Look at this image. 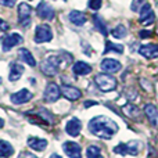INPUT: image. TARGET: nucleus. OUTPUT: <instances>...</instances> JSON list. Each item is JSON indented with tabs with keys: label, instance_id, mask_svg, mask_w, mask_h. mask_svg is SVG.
<instances>
[{
	"label": "nucleus",
	"instance_id": "obj_36",
	"mask_svg": "<svg viewBox=\"0 0 158 158\" xmlns=\"http://www.w3.org/2000/svg\"><path fill=\"white\" fill-rule=\"evenodd\" d=\"M50 158H63V157L58 156V154H52V156H50Z\"/></svg>",
	"mask_w": 158,
	"mask_h": 158
},
{
	"label": "nucleus",
	"instance_id": "obj_32",
	"mask_svg": "<svg viewBox=\"0 0 158 158\" xmlns=\"http://www.w3.org/2000/svg\"><path fill=\"white\" fill-rule=\"evenodd\" d=\"M151 35H153V32H151V31H140V32H139V36L142 39H147V38H150Z\"/></svg>",
	"mask_w": 158,
	"mask_h": 158
},
{
	"label": "nucleus",
	"instance_id": "obj_1",
	"mask_svg": "<svg viewBox=\"0 0 158 158\" xmlns=\"http://www.w3.org/2000/svg\"><path fill=\"white\" fill-rule=\"evenodd\" d=\"M89 131L90 133H93L100 139L110 140L112 139L114 135H117V132L119 131V126L111 118L98 115V117H94L89 121Z\"/></svg>",
	"mask_w": 158,
	"mask_h": 158
},
{
	"label": "nucleus",
	"instance_id": "obj_29",
	"mask_svg": "<svg viewBox=\"0 0 158 158\" xmlns=\"http://www.w3.org/2000/svg\"><path fill=\"white\" fill-rule=\"evenodd\" d=\"M144 0H133L132 2V4H131V8H132V11H136V13H139L140 10H142V7H143V4H144Z\"/></svg>",
	"mask_w": 158,
	"mask_h": 158
},
{
	"label": "nucleus",
	"instance_id": "obj_11",
	"mask_svg": "<svg viewBox=\"0 0 158 158\" xmlns=\"http://www.w3.org/2000/svg\"><path fill=\"white\" fill-rule=\"evenodd\" d=\"M139 54L143 56L144 58H157L158 57V44L150 43V44H143L139 47Z\"/></svg>",
	"mask_w": 158,
	"mask_h": 158
},
{
	"label": "nucleus",
	"instance_id": "obj_8",
	"mask_svg": "<svg viewBox=\"0 0 158 158\" xmlns=\"http://www.w3.org/2000/svg\"><path fill=\"white\" fill-rule=\"evenodd\" d=\"M19 43H22V36L19 33H11V35L2 38V46L4 52H8L10 49H13L14 46H17Z\"/></svg>",
	"mask_w": 158,
	"mask_h": 158
},
{
	"label": "nucleus",
	"instance_id": "obj_26",
	"mask_svg": "<svg viewBox=\"0 0 158 158\" xmlns=\"http://www.w3.org/2000/svg\"><path fill=\"white\" fill-rule=\"evenodd\" d=\"M110 52H114V53H118V54H122V53H123V46H122V44L112 43V42H107L104 53H110Z\"/></svg>",
	"mask_w": 158,
	"mask_h": 158
},
{
	"label": "nucleus",
	"instance_id": "obj_33",
	"mask_svg": "<svg viewBox=\"0 0 158 158\" xmlns=\"http://www.w3.org/2000/svg\"><path fill=\"white\" fill-rule=\"evenodd\" d=\"M18 158H38V157L33 156L32 153H28V151H27V153H21V154H19Z\"/></svg>",
	"mask_w": 158,
	"mask_h": 158
},
{
	"label": "nucleus",
	"instance_id": "obj_6",
	"mask_svg": "<svg viewBox=\"0 0 158 158\" xmlns=\"http://www.w3.org/2000/svg\"><path fill=\"white\" fill-rule=\"evenodd\" d=\"M60 94H61V89L57 86L56 83H49L44 89V93H43V97H44V101L46 103H54L60 98Z\"/></svg>",
	"mask_w": 158,
	"mask_h": 158
},
{
	"label": "nucleus",
	"instance_id": "obj_10",
	"mask_svg": "<svg viewBox=\"0 0 158 158\" xmlns=\"http://www.w3.org/2000/svg\"><path fill=\"white\" fill-rule=\"evenodd\" d=\"M36 13H38V15L42 19H47V21H50V19L54 18V10H53L52 6H49L46 2L39 3L38 7H36Z\"/></svg>",
	"mask_w": 158,
	"mask_h": 158
},
{
	"label": "nucleus",
	"instance_id": "obj_14",
	"mask_svg": "<svg viewBox=\"0 0 158 158\" xmlns=\"http://www.w3.org/2000/svg\"><path fill=\"white\" fill-rule=\"evenodd\" d=\"M82 131V122L78 119V118H71V119L67 122L65 125V132L72 137H77L79 136Z\"/></svg>",
	"mask_w": 158,
	"mask_h": 158
},
{
	"label": "nucleus",
	"instance_id": "obj_38",
	"mask_svg": "<svg viewBox=\"0 0 158 158\" xmlns=\"http://www.w3.org/2000/svg\"><path fill=\"white\" fill-rule=\"evenodd\" d=\"M0 82H2V79H0Z\"/></svg>",
	"mask_w": 158,
	"mask_h": 158
},
{
	"label": "nucleus",
	"instance_id": "obj_25",
	"mask_svg": "<svg viewBox=\"0 0 158 158\" xmlns=\"http://www.w3.org/2000/svg\"><path fill=\"white\" fill-rule=\"evenodd\" d=\"M111 35L114 36L115 39H123L128 35V29H126L123 25H117V27L111 31Z\"/></svg>",
	"mask_w": 158,
	"mask_h": 158
},
{
	"label": "nucleus",
	"instance_id": "obj_35",
	"mask_svg": "<svg viewBox=\"0 0 158 158\" xmlns=\"http://www.w3.org/2000/svg\"><path fill=\"white\" fill-rule=\"evenodd\" d=\"M96 104H97V103H96V101H85V107H86V108H87V107L96 106Z\"/></svg>",
	"mask_w": 158,
	"mask_h": 158
},
{
	"label": "nucleus",
	"instance_id": "obj_31",
	"mask_svg": "<svg viewBox=\"0 0 158 158\" xmlns=\"http://www.w3.org/2000/svg\"><path fill=\"white\" fill-rule=\"evenodd\" d=\"M17 3V0H0V4L6 6V7H14Z\"/></svg>",
	"mask_w": 158,
	"mask_h": 158
},
{
	"label": "nucleus",
	"instance_id": "obj_21",
	"mask_svg": "<svg viewBox=\"0 0 158 158\" xmlns=\"http://www.w3.org/2000/svg\"><path fill=\"white\" fill-rule=\"evenodd\" d=\"M24 74V67L21 65V64H17L14 63L13 65H11V69H10V75H8V79H10L11 82H15L18 81L19 78H21V75Z\"/></svg>",
	"mask_w": 158,
	"mask_h": 158
},
{
	"label": "nucleus",
	"instance_id": "obj_2",
	"mask_svg": "<svg viewBox=\"0 0 158 158\" xmlns=\"http://www.w3.org/2000/svg\"><path fill=\"white\" fill-rule=\"evenodd\" d=\"M63 61L64 60L61 56H49V57L44 58L40 64L42 72H43L44 75H47V77H54V75H57Z\"/></svg>",
	"mask_w": 158,
	"mask_h": 158
},
{
	"label": "nucleus",
	"instance_id": "obj_15",
	"mask_svg": "<svg viewBox=\"0 0 158 158\" xmlns=\"http://www.w3.org/2000/svg\"><path fill=\"white\" fill-rule=\"evenodd\" d=\"M61 93L64 94V97L68 98L71 101H75V100H79L82 97V92L78 89V87H74V86H68V85H64L61 87Z\"/></svg>",
	"mask_w": 158,
	"mask_h": 158
},
{
	"label": "nucleus",
	"instance_id": "obj_18",
	"mask_svg": "<svg viewBox=\"0 0 158 158\" xmlns=\"http://www.w3.org/2000/svg\"><path fill=\"white\" fill-rule=\"evenodd\" d=\"M28 146L36 151H43L47 147V140L40 139V137H29L28 139Z\"/></svg>",
	"mask_w": 158,
	"mask_h": 158
},
{
	"label": "nucleus",
	"instance_id": "obj_7",
	"mask_svg": "<svg viewBox=\"0 0 158 158\" xmlns=\"http://www.w3.org/2000/svg\"><path fill=\"white\" fill-rule=\"evenodd\" d=\"M100 68L103 69L106 74H115V72H119L122 65L118 60L115 58H104L100 64Z\"/></svg>",
	"mask_w": 158,
	"mask_h": 158
},
{
	"label": "nucleus",
	"instance_id": "obj_12",
	"mask_svg": "<svg viewBox=\"0 0 158 158\" xmlns=\"http://www.w3.org/2000/svg\"><path fill=\"white\" fill-rule=\"evenodd\" d=\"M139 13H140V22H142V24L148 25L154 21V11H153V8H151L150 3L146 2Z\"/></svg>",
	"mask_w": 158,
	"mask_h": 158
},
{
	"label": "nucleus",
	"instance_id": "obj_27",
	"mask_svg": "<svg viewBox=\"0 0 158 158\" xmlns=\"http://www.w3.org/2000/svg\"><path fill=\"white\" fill-rule=\"evenodd\" d=\"M123 111H125V114L131 118H137L139 114H140V110L137 108L136 106H133V104H128V106H125L123 107Z\"/></svg>",
	"mask_w": 158,
	"mask_h": 158
},
{
	"label": "nucleus",
	"instance_id": "obj_19",
	"mask_svg": "<svg viewBox=\"0 0 158 158\" xmlns=\"http://www.w3.org/2000/svg\"><path fill=\"white\" fill-rule=\"evenodd\" d=\"M31 13H32V7L27 3H19L18 6V17L19 21L24 22L27 19H31Z\"/></svg>",
	"mask_w": 158,
	"mask_h": 158
},
{
	"label": "nucleus",
	"instance_id": "obj_16",
	"mask_svg": "<svg viewBox=\"0 0 158 158\" xmlns=\"http://www.w3.org/2000/svg\"><path fill=\"white\" fill-rule=\"evenodd\" d=\"M144 114L148 118L153 126H158V108L154 104H146L144 106Z\"/></svg>",
	"mask_w": 158,
	"mask_h": 158
},
{
	"label": "nucleus",
	"instance_id": "obj_30",
	"mask_svg": "<svg viewBox=\"0 0 158 158\" xmlns=\"http://www.w3.org/2000/svg\"><path fill=\"white\" fill-rule=\"evenodd\" d=\"M101 4H103L101 0H89V8H92V10H98V8H101Z\"/></svg>",
	"mask_w": 158,
	"mask_h": 158
},
{
	"label": "nucleus",
	"instance_id": "obj_22",
	"mask_svg": "<svg viewBox=\"0 0 158 158\" xmlns=\"http://www.w3.org/2000/svg\"><path fill=\"white\" fill-rule=\"evenodd\" d=\"M14 154V148L6 140H0V158H10Z\"/></svg>",
	"mask_w": 158,
	"mask_h": 158
},
{
	"label": "nucleus",
	"instance_id": "obj_34",
	"mask_svg": "<svg viewBox=\"0 0 158 158\" xmlns=\"http://www.w3.org/2000/svg\"><path fill=\"white\" fill-rule=\"evenodd\" d=\"M8 29V24L4 22L3 19H0V31H7Z\"/></svg>",
	"mask_w": 158,
	"mask_h": 158
},
{
	"label": "nucleus",
	"instance_id": "obj_37",
	"mask_svg": "<svg viewBox=\"0 0 158 158\" xmlns=\"http://www.w3.org/2000/svg\"><path fill=\"white\" fill-rule=\"evenodd\" d=\"M3 126H4V119H2V118H0V129H2Z\"/></svg>",
	"mask_w": 158,
	"mask_h": 158
},
{
	"label": "nucleus",
	"instance_id": "obj_28",
	"mask_svg": "<svg viewBox=\"0 0 158 158\" xmlns=\"http://www.w3.org/2000/svg\"><path fill=\"white\" fill-rule=\"evenodd\" d=\"M93 21H94V25L96 28H97L98 31H100L103 35H107V28H106V22L103 21V18H101L100 15H93Z\"/></svg>",
	"mask_w": 158,
	"mask_h": 158
},
{
	"label": "nucleus",
	"instance_id": "obj_20",
	"mask_svg": "<svg viewBox=\"0 0 158 158\" xmlns=\"http://www.w3.org/2000/svg\"><path fill=\"white\" fill-rule=\"evenodd\" d=\"M69 21L74 25H77V27H82V25L86 22V15H85L82 11L74 10L69 13Z\"/></svg>",
	"mask_w": 158,
	"mask_h": 158
},
{
	"label": "nucleus",
	"instance_id": "obj_4",
	"mask_svg": "<svg viewBox=\"0 0 158 158\" xmlns=\"http://www.w3.org/2000/svg\"><path fill=\"white\" fill-rule=\"evenodd\" d=\"M94 83L101 92H112L117 89V79L108 74H98L94 78Z\"/></svg>",
	"mask_w": 158,
	"mask_h": 158
},
{
	"label": "nucleus",
	"instance_id": "obj_13",
	"mask_svg": "<svg viewBox=\"0 0 158 158\" xmlns=\"http://www.w3.org/2000/svg\"><path fill=\"white\" fill-rule=\"evenodd\" d=\"M31 98H32V93L27 89H21L19 92L11 94L10 100L13 104H25V103H28Z\"/></svg>",
	"mask_w": 158,
	"mask_h": 158
},
{
	"label": "nucleus",
	"instance_id": "obj_17",
	"mask_svg": "<svg viewBox=\"0 0 158 158\" xmlns=\"http://www.w3.org/2000/svg\"><path fill=\"white\" fill-rule=\"evenodd\" d=\"M72 71L78 77H85V75H89L92 72V67L89 64L83 63V61H77L74 64V67H72Z\"/></svg>",
	"mask_w": 158,
	"mask_h": 158
},
{
	"label": "nucleus",
	"instance_id": "obj_24",
	"mask_svg": "<svg viewBox=\"0 0 158 158\" xmlns=\"http://www.w3.org/2000/svg\"><path fill=\"white\" fill-rule=\"evenodd\" d=\"M86 157L87 158H104V156L101 154L100 147H97V146H94V144H92V146H89V147H87Z\"/></svg>",
	"mask_w": 158,
	"mask_h": 158
},
{
	"label": "nucleus",
	"instance_id": "obj_5",
	"mask_svg": "<svg viewBox=\"0 0 158 158\" xmlns=\"http://www.w3.org/2000/svg\"><path fill=\"white\" fill-rule=\"evenodd\" d=\"M53 39V31L49 25L42 24L36 27L35 31V42L36 43H46Z\"/></svg>",
	"mask_w": 158,
	"mask_h": 158
},
{
	"label": "nucleus",
	"instance_id": "obj_23",
	"mask_svg": "<svg viewBox=\"0 0 158 158\" xmlns=\"http://www.w3.org/2000/svg\"><path fill=\"white\" fill-rule=\"evenodd\" d=\"M19 58H21L24 63H27L28 65H31V67H35L36 65V61H35V58H33V56L31 54V52L28 49H19Z\"/></svg>",
	"mask_w": 158,
	"mask_h": 158
},
{
	"label": "nucleus",
	"instance_id": "obj_9",
	"mask_svg": "<svg viewBox=\"0 0 158 158\" xmlns=\"http://www.w3.org/2000/svg\"><path fill=\"white\" fill-rule=\"evenodd\" d=\"M63 150L69 158H82V148L75 142H65L63 144Z\"/></svg>",
	"mask_w": 158,
	"mask_h": 158
},
{
	"label": "nucleus",
	"instance_id": "obj_3",
	"mask_svg": "<svg viewBox=\"0 0 158 158\" xmlns=\"http://www.w3.org/2000/svg\"><path fill=\"white\" fill-rule=\"evenodd\" d=\"M142 148V143L139 140H131L128 143H119L118 146L114 147V153L121 154V156H137Z\"/></svg>",
	"mask_w": 158,
	"mask_h": 158
}]
</instances>
